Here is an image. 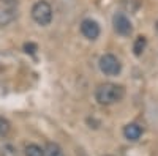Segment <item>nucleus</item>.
Returning <instances> with one entry per match:
<instances>
[{"label": "nucleus", "mask_w": 158, "mask_h": 156, "mask_svg": "<svg viewBox=\"0 0 158 156\" xmlns=\"http://www.w3.org/2000/svg\"><path fill=\"white\" fill-rule=\"evenodd\" d=\"M11 129V125L6 118H3V117H0V136H6L10 133Z\"/></svg>", "instance_id": "nucleus-12"}, {"label": "nucleus", "mask_w": 158, "mask_h": 156, "mask_svg": "<svg viewBox=\"0 0 158 156\" xmlns=\"http://www.w3.org/2000/svg\"><path fill=\"white\" fill-rule=\"evenodd\" d=\"M108 156H109V154H108Z\"/></svg>", "instance_id": "nucleus-15"}, {"label": "nucleus", "mask_w": 158, "mask_h": 156, "mask_svg": "<svg viewBox=\"0 0 158 156\" xmlns=\"http://www.w3.org/2000/svg\"><path fill=\"white\" fill-rule=\"evenodd\" d=\"M0 154H2V156H19L16 147H13L11 144L3 145V147H2V153H0Z\"/></svg>", "instance_id": "nucleus-11"}, {"label": "nucleus", "mask_w": 158, "mask_h": 156, "mask_svg": "<svg viewBox=\"0 0 158 156\" xmlns=\"http://www.w3.org/2000/svg\"><path fill=\"white\" fill-rule=\"evenodd\" d=\"M98 66L101 70V73H104L106 76H117L122 71V63L115 55L112 54H104L100 57Z\"/></svg>", "instance_id": "nucleus-3"}, {"label": "nucleus", "mask_w": 158, "mask_h": 156, "mask_svg": "<svg viewBox=\"0 0 158 156\" xmlns=\"http://www.w3.org/2000/svg\"><path fill=\"white\" fill-rule=\"evenodd\" d=\"M81 33L87 38V40L94 41L100 36V25L94 19H84L81 22Z\"/></svg>", "instance_id": "nucleus-6"}, {"label": "nucleus", "mask_w": 158, "mask_h": 156, "mask_svg": "<svg viewBox=\"0 0 158 156\" xmlns=\"http://www.w3.org/2000/svg\"><path fill=\"white\" fill-rule=\"evenodd\" d=\"M32 18L38 25L46 27V25H49L51 21H52V6L46 2V0H40V2H36L32 8Z\"/></svg>", "instance_id": "nucleus-2"}, {"label": "nucleus", "mask_w": 158, "mask_h": 156, "mask_svg": "<svg viewBox=\"0 0 158 156\" xmlns=\"http://www.w3.org/2000/svg\"><path fill=\"white\" fill-rule=\"evenodd\" d=\"M146 46H147L146 36H138V38H136V41H135V44H133L135 55H136V57H141V55H142V52H144V49H146Z\"/></svg>", "instance_id": "nucleus-9"}, {"label": "nucleus", "mask_w": 158, "mask_h": 156, "mask_svg": "<svg viewBox=\"0 0 158 156\" xmlns=\"http://www.w3.org/2000/svg\"><path fill=\"white\" fill-rule=\"evenodd\" d=\"M123 96H125V88L122 85L112 84V82L101 84L95 90V98L100 104H103V106H109V104L122 101Z\"/></svg>", "instance_id": "nucleus-1"}, {"label": "nucleus", "mask_w": 158, "mask_h": 156, "mask_svg": "<svg viewBox=\"0 0 158 156\" xmlns=\"http://www.w3.org/2000/svg\"><path fill=\"white\" fill-rule=\"evenodd\" d=\"M18 0H0V25H5L16 18Z\"/></svg>", "instance_id": "nucleus-4"}, {"label": "nucleus", "mask_w": 158, "mask_h": 156, "mask_svg": "<svg viewBox=\"0 0 158 156\" xmlns=\"http://www.w3.org/2000/svg\"><path fill=\"white\" fill-rule=\"evenodd\" d=\"M44 156H65V154H63V150L57 144L49 142L46 145V150H44Z\"/></svg>", "instance_id": "nucleus-10"}, {"label": "nucleus", "mask_w": 158, "mask_h": 156, "mask_svg": "<svg viewBox=\"0 0 158 156\" xmlns=\"http://www.w3.org/2000/svg\"><path fill=\"white\" fill-rule=\"evenodd\" d=\"M112 25H114V30H115L118 35H122V36H128V35L131 33V30H133L130 19L123 14V13H117V14H114V18H112Z\"/></svg>", "instance_id": "nucleus-5"}, {"label": "nucleus", "mask_w": 158, "mask_h": 156, "mask_svg": "<svg viewBox=\"0 0 158 156\" xmlns=\"http://www.w3.org/2000/svg\"><path fill=\"white\" fill-rule=\"evenodd\" d=\"M24 49H25V52H27V54H35L36 44H33V43H25V44H24Z\"/></svg>", "instance_id": "nucleus-13"}, {"label": "nucleus", "mask_w": 158, "mask_h": 156, "mask_svg": "<svg viewBox=\"0 0 158 156\" xmlns=\"http://www.w3.org/2000/svg\"><path fill=\"white\" fill-rule=\"evenodd\" d=\"M155 27H156V30H158V21H156V24H155Z\"/></svg>", "instance_id": "nucleus-14"}, {"label": "nucleus", "mask_w": 158, "mask_h": 156, "mask_svg": "<svg viewBox=\"0 0 158 156\" xmlns=\"http://www.w3.org/2000/svg\"><path fill=\"white\" fill-rule=\"evenodd\" d=\"M24 154L25 156H44V150L36 144H29L24 148Z\"/></svg>", "instance_id": "nucleus-8"}, {"label": "nucleus", "mask_w": 158, "mask_h": 156, "mask_svg": "<svg viewBox=\"0 0 158 156\" xmlns=\"http://www.w3.org/2000/svg\"><path fill=\"white\" fill-rule=\"evenodd\" d=\"M123 136L127 140L130 142H136L141 136H142V128L138 125V123H128L125 128H123Z\"/></svg>", "instance_id": "nucleus-7"}]
</instances>
